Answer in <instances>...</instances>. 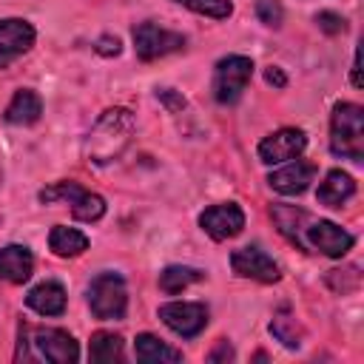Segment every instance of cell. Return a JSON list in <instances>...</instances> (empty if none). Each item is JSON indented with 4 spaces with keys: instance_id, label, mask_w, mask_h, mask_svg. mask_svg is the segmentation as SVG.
I'll return each instance as SVG.
<instances>
[{
    "instance_id": "obj_1",
    "label": "cell",
    "mask_w": 364,
    "mask_h": 364,
    "mask_svg": "<svg viewBox=\"0 0 364 364\" xmlns=\"http://www.w3.org/2000/svg\"><path fill=\"white\" fill-rule=\"evenodd\" d=\"M131 131H134V117H131V111H125V108H108V111L97 119L94 131L88 134L85 154L91 156V162L105 165V162H111V159H117V156L122 154V148H125L128 139H131Z\"/></svg>"
},
{
    "instance_id": "obj_8",
    "label": "cell",
    "mask_w": 364,
    "mask_h": 364,
    "mask_svg": "<svg viewBox=\"0 0 364 364\" xmlns=\"http://www.w3.org/2000/svg\"><path fill=\"white\" fill-rule=\"evenodd\" d=\"M230 267L236 276L242 279H253V282H262V284H273L279 282V264L259 247H239L230 253Z\"/></svg>"
},
{
    "instance_id": "obj_6",
    "label": "cell",
    "mask_w": 364,
    "mask_h": 364,
    "mask_svg": "<svg viewBox=\"0 0 364 364\" xmlns=\"http://www.w3.org/2000/svg\"><path fill=\"white\" fill-rule=\"evenodd\" d=\"M185 48V37L179 31H171V28H162L156 23H139L134 28V51L139 60H159L165 54H173V51H182Z\"/></svg>"
},
{
    "instance_id": "obj_19",
    "label": "cell",
    "mask_w": 364,
    "mask_h": 364,
    "mask_svg": "<svg viewBox=\"0 0 364 364\" xmlns=\"http://www.w3.org/2000/svg\"><path fill=\"white\" fill-rule=\"evenodd\" d=\"M134 350H136V358H139L142 364L182 361V353H179V350L168 347L165 341H159V338H156V336H151V333H142V336H136V341H134Z\"/></svg>"
},
{
    "instance_id": "obj_17",
    "label": "cell",
    "mask_w": 364,
    "mask_h": 364,
    "mask_svg": "<svg viewBox=\"0 0 364 364\" xmlns=\"http://www.w3.org/2000/svg\"><path fill=\"white\" fill-rule=\"evenodd\" d=\"M40 114H43V100L31 88H20L11 97L9 108H6V122H11V125H31V122L40 119Z\"/></svg>"
},
{
    "instance_id": "obj_20",
    "label": "cell",
    "mask_w": 364,
    "mask_h": 364,
    "mask_svg": "<svg viewBox=\"0 0 364 364\" xmlns=\"http://www.w3.org/2000/svg\"><path fill=\"white\" fill-rule=\"evenodd\" d=\"M48 247L57 253V256H80L85 247H88V236L77 228H51L48 233Z\"/></svg>"
},
{
    "instance_id": "obj_11",
    "label": "cell",
    "mask_w": 364,
    "mask_h": 364,
    "mask_svg": "<svg viewBox=\"0 0 364 364\" xmlns=\"http://www.w3.org/2000/svg\"><path fill=\"white\" fill-rule=\"evenodd\" d=\"M34 46V26L20 17L0 20V68L11 65Z\"/></svg>"
},
{
    "instance_id": "obj_18",
    "label": "cell",
    "mask_w": 364,
    "mask_h": 364,
    "mask_svg": "<svg viewBox=\"0 0 364 364\" xmlns=\"http://www.w3.org/2000/svg\"><path fill=\"white\" fill-rule=\"evenodd\" d=\"M355 193V182L350 173L344 171H330L324 176V182L318 185V202L321 205H330V208H341V202H347L350 196Z\"/></svg>"
},
{
    "instance_id": "obj_30",
    "label": "cell",
    "mask_w": 364,
    "mask_h": 364,
    "mask_svg": "<svg viewBox=\"0 0 364 364\" xmlns=\"http://www.w3.org/2000/svg\"><path fill=\"white\" fill-rule=\"evenodd\" d=\"M97 51H100V54H119V40H117V37H102Z\"/></svg>"
},
{
    "instance_id": "obj_32",
    "label": "cell",
    "mask_w": 364,
    "mask_h": 364,
    "mask_svg": "<svg viewBox=\"0 0 364 364\" xmlns=\"http://www.w3.org/2000/svg\"><path fill=\"white\" fill-rule=\"evenodd\" d=\"M358 68H361V65H358V51H355V60H353V85H355V88H361V85H364V82H361V71H358Z\"/></svg>"
},
{
    "instance_id": "obj_3",
    "label": "cell",
    "mask_w": 364,
    "mask_h": 364,
    "mask_svg": "<svg viewBox=\"0 0 364 364\" xmlns=\"http://www.w3.org/2000/svg\"><path fill=\"white\" fill-rule=\"evenodd\" d=\"M88 307L97 318L111 321V318H122L125 307H128V290L119 273H100L91 279L88 284Z\"/></svg>"
},
{
    "instance_id": "obj_16",
    "label": "cell",
    "mask_w": 364,
    "mask_h": 364,
    "mask_svg": "<svg viewBox=\"0 0 364 364\" xmlns=\"http://www.w3.org/2000/svg\"><path fill=\"white\" fill-rule=\"evenodd\" d=\"M26 304L40 316H60L65 310V287L60 282H43L28 290Z\"/></svg>"
},
{
    "instance_id": "obj_22",
    "label": "cell",
    "mask_w": 364,
    "mask_h": 364,
    "mask_svg": "<svg viewBox=\"0 0 364 364\" xmlns=\"http://www.w3.org/2000/svg\"><path fill=\"white\" fill-rule=\"evenodd\" d=\"M202 279H205V273H202V270H196V267L171 264V267H165V270L159 273V287H162L165 293H179V290H185L188 284L202 282Z\"/></svg>"
},
{
    "instance_id": "obj_25",
    "label": "cell",
    "mask_w": 364,
    "mask_h": 364,
    "mask_svg": "<svg viewBox=\"0 0 364 364\" xmlns=\"http://www.w3.org/2000/svg\"><path fill=\"white\" fill-rule=\"evenodd\" d=\"M182 3L185 9L196 11V14H205V17H213V20H225L233 14V3L230 0H176Z\"/></svg>"
},
{
    "instance_id": "obj_2",
    "label": "cell",
    "mask_w": 364,
    "mask_h": 364,
    "mask_svg": "<svg viewBox=\"0 0 364 364\" xmlns=\"http://www.w3.org/2000/svg\"><path fill=\"white\" fill-rule=\"evenodd\" d=\"M330 151L336 156L364 159V108L355 102H338L330 117Z\"/></svg>"
},
{
    "instance_id": "obj_28",
    "label": "cell",
    "mask_w": 364,
    "mask_h": 364,
    "mask_svg": "<svg viewBox=\"0 0 364 364\" xmlns=\"http://www.w3.org/2000/svg\"><path fill=\"white\" fill-rule=\"evenodd\" d=\"M316 23H318V28L327 31V34H341V31L347 28V26H344V17L336 14V11H318V14H316Z\"/></svg>"
},
{
    "instance_id": "obj_14",
    "label": "cell",
    "mask_w": 364,
    "mask_h": 364,
    "mask_svg": "<svg viewBox=\"0 0 364 364\" xmlns=\"http://www.w3.org/2000/svg\"><path fill=\"white\" fill-rule=\"evenodd\" d=\"M307 239H310V245H313L316 250H321L324 256H333V259L344 256V253L353 247V236H350L344 228H338L336 222H327V219L313 222V225L307 228Z\"/></svg>"
},
{
    "instance_id": "obj_13",
    "label": "cell",
    "mask_w": 364,
    "mask_h": 364,
    "mask_svg": "<svg viewBox=\"0 0 364 364\" xmlns=\"http://www.w3.org/2000/svg\"><path fill=\"white\" fill-rule=\"evenodd\" d=\"M313 176H316V165H313V162L290 159L284 168L273 171V173L267 176V182H270L273 191H279V193H284V196H299V193H304V191L310 188Z\"/></svg>"
},
{
    "instance_id": "obj_4",
    "label": "cell",
    "mask_w": 364,
    "mask_h": 364,
    "mask_svg": "<svg viewBox=\"0 0 364 364\" xmlns=\"http://www.w3.org/2000/svg\"><path fill=\"white\" fill-rule=\"evenodd\" d=\"M253 77V63L250 57H242V54H228L216 63V71H213V97L216 102L222 105H233L242 91L247 88Z\"/></svg>"
},
{
    "instance_id": "obj_26",
    "label": "cell",
    "mask_w": 364,
    "mask_h": 364,
    "mask_svg": "<svg viewBox=\"0 0 364 364\" xmlns=\"http://www.w3.org/2000/svg\"><path fill=\"white\" fill-rule=\"evenodd\" d=\"M327 284H330L336 293H347V290H355V287L361 284V273H358V267L330 270V273H327Z\"/></svg>"
},
{
    "instance_id": "obj_31",
    "label": "cell",
    "mask_w": 364,
    "mask_h": 364,
    "mask_svg": "<svg viewBox=\"0 0 364 364\" xmlns=\"http://www.w3.org/2000/svg\"><path fill=\"white\" fill-rule=\"evenodd\" d=\"M264 80H267L270 85H279V88H282V85L287 82V77H284V74H282L279 68H273V65H270V68L264 71Z\"/></svg>"
},
{
    "instance_id": "obj_5",
    "label": "cell",
    "mask_w": 364,
    "mask_h": 364,
    "mask_svg": "<svg viewBox=\"0 0 364 364\" xmlns=\"http://www.w3.org/2000/svg\"><path fill=\"white\" fill-rule=\"evenodd\" d=\"M40 199L43 202H54V199H63L71 205V213L74 219L80 222H97L102 213H105V199L85 191L80 182H54L51 188H43L40 191Z\"/></svg>"
},
{
    "instance_id": "obj_23",
    "label": "cell",
    "mask_w": 364,
    "mask_h": 364,
    "mask_svg": "<svg viewBox=\"0 0 364 364\" xmlns=\"http://www.w3.org/2000/svg\"><path fill=\"white\" fill-rule=\"evenodd\" d=\"M270 216H273V222L279 225V230H282L290 242L304 245L301 236H299V225L307 219L304 210H299V208H287V205H273V208H270Z\"/></svg>"
},
{
    "instance_id": "obj_9",
    "label": "cell",
    "mask_w": 364,
    "mask_h": 364,
    "mask_svg": "<svg viewBox=\"0 0 364 364\" xmlns=\"http://www.w3.org/2000/svg\"><path fill=\"white\" fill-rule=\"evenodd\" d=\"M304 145H307L304 131H299V128H282V131H276V134H270V136H264L259 142V159L264 165H282V162L296 159L304 151Z\"/></svg>"
},
{
    "instance_id": "obj_10",
    "label": "cell",
    "mask_w": 364,
    "mask_h": 364,
    "mask_svg": "<svg viewBox=\"0 0 364 364\" xmlns=\"http://www.w3.org/2000/svg\"><path fill=\"white\" fill-rule=\"evenodd\" d=\"M199 225L210 239L225 242V239H233L245 228V213L236 202H225V205L205 208L202 216H199Z\"/></svg>"
},
{
    "instance_id": "obj_15",
    "label": "cell",
    "mask_w": 364,
    "mask_h": 364,
    "mask_svg": "<svg viewBox=\"0 0 364 364\" xmlns=\"http://www.w3.org/2000/svg\"><path fill=\"white\" fill-rule=\"evenodd\" d=\"M31 270H34V256L26 245L0 247V279H6L11 284H23V282H28Z\"/></svg>"
},
{
    "instance_id": "obj_12",
    "label": "cell",
    "mask_w": 364,
    "mask_h": 364,
    "mask_svg": "<svg viewBox=\"0 0 364 364\" xmlns=\"http://www.w3.org/2000/svg\"><path fill=\"white\" fill-rule=\"evenodd\" d=\"M34 344L40 350V355L51 364H74L80 358V347L77 341L65 333V330H57V327H43L34 333Z\"/></svg>"
},
{
    "instance_id": "obj_24",
    "label": "cell",
    "mask_w": 364,
    "mask_h": 364,
    "mask_svg": "<svg viewBox=\"0 0 364 364\" xmlns=\"http://www.w3.org/2000/svg\"><path fill=\"white\" fill-rule=\"evenodd\" d=\"M270 333H273L284 347H290V350L301 347V327L296 324V318H293L287 310H279V313L273 316V321H270Z\"/></svg>"
},
{
    "instance_id": "obj_21",
    "label": "cell",
    "mask_w": 364,
    "mask_h": 364,
    "mask_svg": "<svg viewBox=\"0 0 364 364\" xmlns=\"http://www.w3.org/2000/svg\"><path fill=\"white\" fill-rule=\"evenodd\" d=\"M88 358L94 364H114L122 358V338L114 333H94L88 344Z\"/></svg>"
},
{
    "instance_id": "obj_7",
    "label": "cell",
    "mask_w": 364,
    "mask_h": 364,
    "mask_svg": "<svg viewBox=\"0 0 364 364\" xmlns=\"http://www.w3.org/2000/svg\"><path fill=\"white\" fill-rule=\"evenodd\" d=\"M159 318L182 338H193L208 324V307L202 301H168L159 307Z\"/></svg>"
},
{
    "instance_id": "obj_27",
    "label": "cell",
    "mask_w": 364,
    "mask_h": 364,
    "mask_svg": "<svg viewBox=\"0 0 364 364\" xmlns=\"http://www.w3.org/2000/svg\"><path fill=\"white\" fill-rule=\"evenodd\" d=\"M256 14L264 26H273V28H279L284 20V9L279 0H256Z\"/></svg>"
},
{
    "instance_id": "obj_29",
    "label": "cell",
    "mask_w": 364,
    "mask_h": 364,
    "mask_svg": "<svg viewBox=\"0 0 364 364\" xmlns=\"http://www.w3.org/2000/svg\"><path fill=\"white\" fill-rule=\"evenodd\" d=\"M233 358H236V353H233V347L228 341H219V347L208 355V361H233Z\"/></svg>"
}]
</instances>
